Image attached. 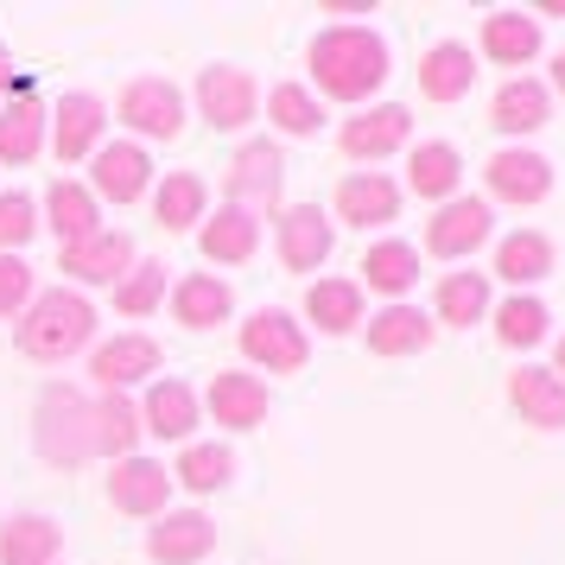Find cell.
<instances>
[{
	"mask_svg": "<svg viewBox=\"0 0 565 565\" xmlns=\"http://www.w3.org/2000/svg\"><path fill=\"white\" fill-rule=\"evenodd\" d=\"M546 115H553V89L540 77H509L495 89V103H489V128L521 140V134H540L546 128Z\"/></svg>",
	"mask_w": 565,
	"mask_h": 565,
	"instance_id": "obj_21",
	"label": "cell"
},
{
	"mask_svg": "<svg viewBox=\"0 0 565 565\" xmlns=\"http://www.w3.org/2000/svg\"><path fill=\"white\" fill-rule=\"evenodd\" d=\"M489 230H495V216H489L483 198H451V204H438V216L426 223V255L470 260L489 242Z\"/></svg>",
	"mask_w": 565,
	"mask_h": 565,
	"instance_id": "obj_12",
	"label": "cell"
},
{
	"mask_svg": "<svg viewBox=\"0 0 565 565\" xmlns=\"http://www.w3.org/2000/svg\"><path fill=\"white\" fill-rule=\"evenodd\" d=\"M407 140H413V108H401V103H369L337 128V147L356 159V166H382V159L401 153Z\"/></svg>",
	"mask_w": 565,
	"mask_h": 565,
	"instance_id": "obj_6",
	"label": "cell"
},
{
	"mask_svg": "<svg viewBox=\"0 0 565 565\" xmlns=\"http://www.w3.org/2000/svg\"><path fill=\"white\" fill-rule=\"evenodd\" d=\"M198 248H204L210 267H242V260H255V248H260V216H255V210H242V204H223L216 216H204Z\"/></svg>",
	"mask_w": 565,
	"mask_h": 565,
	"instance_id": "obj_20",
	"label": "cell"
},
{
	"mask_svg": "<svg viewBox=\"0 0 565 565\" xmlns=\"http://www.w3.org/2000/svg\"><path fill=\"white\" fill-rule=\"evenodd\" d=\"M280 184H286V153L274 147V140H248V147H235L230 159V179H223V191H230V204L242 210H274L280 204Z\"/></svg>",
	"mask_w": 565,
	"mask_h": 565,
	"instance_id": "obj_8",
	"label": "cell"
},
{
	"mask_svg": "<svg viewBox=\"0 0 565 565\" xmlns=\"http://www.w3.org/2000/svg\"><path fill=\"white\" fill-rule=\"evenodd\" d=\"M242 356L255 362V369H267V375H299L306 356H311V337L292 311L260 306L255 318L242 324Z\"/></svg>",
	"mask_w": 565,
	"mask_h": 565,
	"instance_id": "obj_4",
	"label": "cell"
},
{
	"mask_svg": "<svg viewBox=\"0 0 565 565\" xmlns=\"http://www.w3.org/2000/svg\"><path fill=\"white\" fill-rule=\"evenodd\" d=\"M489 318H495V343H509V350H534L553 324V311L540 306L534 292H514L502 306H489Z\"/></svg>",
	"mask_w": 565,
	"mask_h": 565,
	"instance_id": "obj_38",
	"label": "cell"
},
{
	"mask_svg": "<svg viewBox=\"0 0 565 565\" xmlns=\"http://www.w3.org/2000/svg\"><path fill=\"white\" fill-rule=\"evenodd\" d=\"M64 527L52 514H7L0 521V565H57Z\"/></svg>",
	"mask_w": 565,
	"mask_h": 565,
	"instance_id": "obj_27",
	"label": "cell"
},
{
	"mask_svg": "<svg viewBox=\"0 0 565 565\" xmlns=\"http://www.w3.org/2000/svg\"><path fill=\"white\" fill-rule=\"evenodd\" d=\"M204 407L216 426H230V433H255L260 419H267V407H274V394H267V382L260 375H248V369H216L204 387Z\"/></svg>",
	"mask_w": 565,
	"mask_h": 565,
	"instance_id": "obj_13",
	"label": "cell"
},
{
	"mask_svg": "<svg viewBox=\"0 0 565 565\" xmlns=\"http://www.w3.org/2000/svg\"><path fill=\"white\" fill-rule=\"evenodd\" d=\"M108 502L121 514H140V521H159L166 502H172V470L153 458H121L115 477H108Z\"/></svg>",
	"mask_w": 565,
	"mask_h": 565,
	"instance_id": "obj_18",
	"label": "cell"
},
{
	"mask_svg": "<svg viewBox=\"0 0 565 565\" xmlns=\"http://www.w3.org/2000/svg\"><path fill=\"white\" fill-rule=\"evenodd\" d=\"M311 96H331V103H369L387 83V39L369 26H331L311 39Z\"/></svg>",
	"mask_w": 565,
	"mask_h": 565,
	"instance_id": "obj_1",
	"label": "cell"
},
{
	"mask_svg": "<svg viewBox=\"0 0 565 565\" xmlns=\"http://www.w3.org/2000/svg\"><path fill=\"white\" fill-rule=\"evenodd\" d=\"M216 546V521L204 509H166L147 527V559L153 565H204Z\"/></svg>",
	"mask_w": 565,
	"mask_h": 565,
	"instance_id": "obj_11",
	"label": "cell"
},
{
	"mask_svg": "<svg viewBox=\"0 0 565 565\" xmlns=\"http://www.w3.org/2000/svg\"><path fill=\"white\" fill-rule=\"evenodd\" d=\"M489 179V198H502V204H540L546 191H553V159L534 153V147H502V153L483 166Z\"/></svg>",
	"mask_w": 565,
	"mask_h": 565,
	"instance_id": "obj_15",
	"label": "cell"
},
{
	"mask_svg": "<svg viewBox=\"0 0 565 565\" xmlns=\"http://www.w3.org/2000/svg\"><path fill=\"white\" fill-rule=\"evenodd\" d=\"M362 331H369V350H375V356H419V350H433L438 324L419 306L401 299V306H382Z\"/></svg>",
	"mask_w": 565,
	"mask_h": 565,
	"instance_id": "obj_22",
	"label": "cell"
},
{
	"mask_svg": "<svg viewBox=\"0 0 565 565\" xmlns=\"http://www.w3.org/2000/svg\"><path fill=\"white\" fill-rule=\"evenodd\" d=\"M509 401H514V413H521L527 426H540V433H559L565 426V382L553 375V369L521 362V369L509 375Z\"/></svg>",
	"mask_w": 565,
	"mask_h": 565,
	"instance_id": "obj_25",
	"label": "cell"
},
{
	"mask_svg": "<svg viewBox=\"0 0 565 565\" xmlns=\"http://www.w3.org/2000/svg\"><path fill=\"white\" fill-rule=\"evenodd\" d=\"M553 89H559V96H565V52L553 57Z\"/></svg>",
	"mask_w": 565,
	"mask_h": 565,
	"instance_id": "obj_44",
	"label": "cell"
},
{
	"mask_svg": "<svg viewBox=\"0 0 565 565\" xmlns=\"http://www.w3.org/2000/svg\"><path fill=\"white\" fill-rule=\"evenodd\" d=\"M198 115L216 134H242L260 115V83L242 64H210V71H198Z\"/></svg>",
	"mask_w": 565,
	"mask_h": 565,
	"instance_id": "obj_5",
	"label": "cell"
},
{
	"mask_svg": "<svg viewBox=\"0 0 565 565\" xmlns=\"http://www.w3.org/2000/svg\"><path fill=\"white\" fill-rule=\"evenodd\" d=\"M140 433L153 438H191L198 433V394L179 375H153L147 401H140Z\"/></svg>",
	"mask_w": 565,
	"mask_h": 565,
	"instance_id": "obj_26",
	"label": "cell"
},
{
	"mask_svg": "<svg viewBox=\"0 0 565 565\" xmlns=\"http://www.w3.org/2000/svg\"><path fill=\"white\" fill-rule=\"evenodd\" d=\"M32 267L20 255H0V318H20V311L32 306Z\"/></svg>",
	"mask_w": 565,
	"mask_h": 565,
	"instance_id": "obj_42",
	"label": "cell"
},
{
	"mask_svg": "<svg viewBox=\"0 0 565 565\" xmlns=\"http://www.w3.org/2000/svg\"><path fill=\"white\" fill-rule=\"evenodd\" d=\"M267 121L280 134H318L324 128V103L311 96L306 83H274L267 89Z\"/></svg>",
	"mask_w": 565,
	"mask_h": 565,
	"instance_id": "obj_39",
	"label": "cell"
},
{
	"mask_svg": "<svg viewBox=\"0 0 565 565\" xmlns=\"http://www.w3.org/2000/svg\"><path fill=\"white\" fill-rule=\"evenodd\" d=\"M103 128H108V103H103V96H89V89L64 96V103L52 108V147H57V159H64V166L89 159L96 147H103Z\"/></svg>",
	"mask_w": 565,
	"mask_h": 565,
	"instance_id": "obj_19",
	"label": "cell"
},
{
	"mask_svg": "<svg viewBox=\"0 0 565 565\" xmlns=\"http://www.w3.org/2000/svg\"><path fill=\"white\" fill-rule=\"evenodd\" d=\"M134 260H140V255H134V235L96 230L89 242L64 248V280H71V286H121Z\"/></svg>",
	"mask_w": 565,
	"mask_h": 565,
	"instance_id": "obj_16",
	"label": "cell"
},
{
	"mask_svg": "<svg viewBox=\"0 0 565 565\" xmlns=\"http://www.w3.org/2000/svg\"><path fill=\"white\" fill-rule=\"evenodd\" d=\"M115 115H121V128H134L140 140H179L184 134V96H179V83H166V77H134L128 89H121Z\"/></svg>",
	"mask_w": 565,
	"mask_h": 565,
	"instance_id": "obj_7",
	"label": "cell"
},
{
	"mask_svg": "<svg viewBox=\"0 0 565 565\" xmlns=\"http://www.w3.org/2000/svg\"><path fill=\"white\" fill-rule=\"evenodd\" d=\"M274 242H280V260H286V274H318L324 260H331L337 248V230H331V216L318 204H292L274 216Z\"/></svg>",
	"mask_w": 565,
	"mask_h": 565,
	"instance_id": "obj_10",
	"label": "cell"
},
{
	"mask_svg": "<svg viewBox=\"0 0 565 565\" xmlns=\"http://www.w3.org/2000/svg\"><path fill=\"white\" fill-rule=\"evenodd\" d=\"M45 128H52V115L39 103V89L13 83V103H0V166H32L45 153Z\"/></svg>",
	"mask_w": 565,
	"mask_h": 565,
	"instance_id": "obj_17",
	"label": "cell"
},
{
	"mask_svg": "<svg viewBox=\"0 0 565 565\" xmlns=\"http://www.w3.org/2000/svg\"><path fill=\"white\" fill-rule=\"evenodd\" d=\"M147 184H153V159L140 140H115V147H96L89 153V198L96 204H134V198H147Z\"/></svg>",
	"mask_w": 565,
	"mask_h": 565,
	"instance_id": "obj_9",
	"label": "cell"
},
{
	"mask_svg": "<svg viewBox=\"0 0 565 565\" xmlns=\"http://www.w3.org/2000/svg\"><path fill=\"white\" fill-rule=\"evenodd\" d=\"M230 311H235V292H230V280H216V274H184V280L172 286V318H179L184 331H216Z\"/></svg>",
	"mask_w": 565,
	"mask_h": 565,
	"instance_id": "obj_29",
	"label": "cell"
},
{
	"mask_svg": "<svg viewBox=\"0 0 565 565\" xmlns=\"http://www.w3.org/2000/svg\"><path fill=\"white\" fill-rule=\"evenodd\" d=\"M483 57L502 71H521L540 57V20L534 13H489L483 20Z\"/></svg>",
	"mask_w": 565,
	"mask_h": 565,
	"instance_id": "obj_31",
	"label": "cell"
},
{
	"mask_svg": "<svg viewBox=\"0 0 565 565\" xmlns=\"http://www.w3.org/2000/svg\"><path fill=\"white\" fill-rule=\"evenodd\" d=\"M546 274H553V242H546L540 230H514V235L495 242V280H509L514 292L546 280Z\"/></svg>",
	"mask_w": 565,
	"mask_h": 565,
	"instance_id": "obj_32",
	"label": "cell"
},
{
	"mask_svg": "<svg viewBox=\"0 0 565 565\" xmlns=\"http://www.w3.org/2000/svg\"><path fill=\"white\" fill-rule=\"evenodd\" d=\"M470 83H477V57H470V45H458V39H438L433 52L419 57V96L426 103H463L470 96Z\"/></svg>",
	"mask_w": 565,
	"mask_h": 565,
	"instance_id": "obj_23",
	"label": "cell"
},
{
	"mask_svg": "<svg viewBox=\"0 0 565 565\" xmlns=\"http://www.w3.org/2000/svg\"><path fill=\"white\" fill-rule=\"evenodd\" d=\"M159 343L140 331H121L115 343H103L96 356H89V382H96V394H128L134 382H147V375H159Z\"/></svg>",
	"mask_w": 565,
	"mask_h": 565,
	"instance_id": "obj_14",
	"label": "cell"
},
{
	"mask_svg": "<svg viewBox=\"0 0 565 565\" xmlns=\"http://www.w3.org/2000/svg\"><path fill=\"white\" fill-rule=\"evenodd\" d=\"M433 318L438 324H458V331L483 324L489 318V274H445L433 292Z\"/></svg>",
	"mask_w": 565,
	"mask_h": 565,
	"instance_id": "obj_35",
	"label": "cell"
},
{
	"mask_svg": "<svg viewBox=\"0 0 565 565\" xmlns=\"http://www.w3.org/2000/svg\"><path fill=\"white\" fill-rule=\"evenodd\" d=\"M407 184L413 198H433V204H451L463 184V153L451 140H419L407 153Z\"/></svg>",
	"mask_w": 565,
	"mask_h": 565,
	"instance_id": "obj_28",
	"label": "cell"
},
{
	"mask_svg": "<svg viewBox=\"0 0 565 565\" xmlns=\"http://www.w3.org/2000/svg\"><path fill=\"white\" fill-rule=\"evenodd\" d=\"M39 235V204L26 191H0V255H20Z\"/></svg>",
	"mask_w": 565,
	"mask_h": 565,
	"instance_id": "obj_41",
	"label": "cell"
},
{
	"mask_svg": "<svg viewBox=\"0 0 565 565\" xmlns=\"http://www.w3.org/2000/svg\"><path fill=\"white\" fill-rule=\"evenodd\" d=\"M159 299H166V260H134L128 280L115 286V311L121 318H147Z\"/></svg>",
	"mask_w": 565,
	"mask_h": 565,
	"instance_id": "obj_40",
	"label": "cell"
},
{
	"mask_svg": "<svg viewBox=\"0 0 565 565\" xmlns=\"http://www.w3.org/2000/svg\"><path fill=\"white\" fill-rule=\"evenodd\" d=\"M32 451L45 463H83V458H103V401L83 394L71 382H52L32 407Z\"/></svg>",
	"mask_w": 565,
	"mask_h": 565,
	"instance_id": "obj_2",
	"label": "cell"
},
{
	"mask_svg": "<svg viewBox=\"0 0 565 565\" xmlns=\"http://www.w3.org/2000/svg\"><path fill=\"white\" fill-rule=\"evenodd\" d=\"M13 83V57H7V45H0V89Z\"/></svg>",
	"mask_w": 565,
	"mask_h": 565,
	"instance_id": "obj_43",
	"label": "cell"
},
{
	"mask_svg": "<svg viewBox=\"0 0 565 565\" xmlns=\"http://www.w3.org/2000/svg\"><path fill=\"white\" fill-rule=\"evenodd\" d=\"M204 204H210V184L198 172H166L153 191V216L159 230H198L204 223Z\"/></svg>",
	"mask_w": 565,
	"mask_h": 565,
	"instance_id": "obj_36",
	"label": "cell"
},
{
	"mask_svg": "<svg viewBox=\"0 0 565 565\" xmlns=\"http://www.w3.org/2000/svg\"><path fill=\"white\" fill-rule=\"evenodd\" d=\"M230 477H235L230 445H184L179 463H172V483H184L191 495H216V489H230Z\"/></svg>",
	"mask_w": 565,
	"mask_h": 565,
	"instance_id": "obj_37",
	"label": "cell"
},
{
	"mask_svg": "<svg viewBox=\"0 0 565 565\" xmlns=\"http://www.w3.org/2000/svg\"><path fill=\"white\" fill-rule=\"evenodd\" d=\"M306 318H311L324 337H350V331L362 324V286H356V280H311Z\"/></svg>",
	"mask_w": 565,
	"mask_h": 565,
	"instance_id": "obj_34",
	"label": "cell"
},
{
	"mask_svg": "<svg viewBox=\"0 0 565 565\" xmlns=\"http://www.w3.org/2000/svg\"><path fill=\"white\" fill-rule=\"evenodd\" d=\"M362 280L401 306L413 286H419V248H413V242H375V248L362 255ZM362 280H356V286H362Z\"/></svg>",
	"mask_w": 565,
	"mask_h": 565,
	"instance_id": "obj_33",
	"label": "cell"
},
{
	"mask_svg": "<svg viewBox=\"0 0 565 565\" xmlns=\"http://www.w3.org/2000/svg\"><path fill=\"white\" fill-rule=\"evenodd\" d=\"M394 210H401V184L387 172H350L337 184V216L356 230H382V223H394Z\"/></svg>",
	"mask_w": 565,
	"mask_h": 565,
	"instance_id": "obj_24",
	"label": "cell"
},
{
	"mask_svg": "<svg viewBox=\"0 0 565 565\" xmlns=\"http://www.w3.org/2000/svg\"><path fill=\"white\" fill-rule=\"evenodd\" d=\"M45 216H52V230H57V248H77V242H89V235L103 230V204L77 179H57L45 191Z\"/></svg>",
	"mask_w": 565,
	"mask_h": 565,
	"instance_id": "obj_30",
	"label": "cell"
},
{
	"mask_svg": "<svg viewBox=\"0 0 565 565\" xmlns=\"http://www.w3.org/2000/svg\"><path fill=\"white\" fill-rule=\"evenodd\" d=\"M553 375L565 382V337H559V356H553Z\"/></svg>",
	"mask_w": 565,
	"mask_h": 565,
	"instance_id": "obj_45",
	"label": "cell"
},
{
	"mask_svg": "<svg viewBox=\"0 0 565 565\" xmlns=\"http://www.w3.org/2000/svg\"><path fill=\"white\" fill-rule=\"evenodd\" d=\"M13 331H20V350L32 362H71L77 350H89V337H96V306L83 299L77 286H52V292H32V306L13 318Z\"/></svg>",
	"mask_w": 565,
	"mask_h": 565,
	"instance_id": "obj_3",
	"label": "cell"
}]
</instances>
